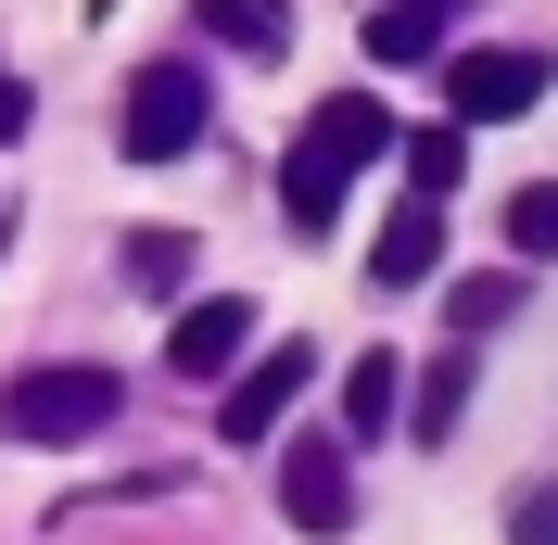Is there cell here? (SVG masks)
<instances>
[{"mask_svg":"<svg viewBox=\"0 0 558 545\" xmlns=\"http://www.w3.org/2000/svg\"><path fill=\"white\" fill-rule=\"evenodd\" d=\"M381 153H393V114L368 102V89H343V102H317L305 128H292V153H279V216H292V229L317 241L330 216H343V191H355L368 166H381Z\"/></svg>","mask_w":558,"mask_h":545,"instance_id":"6da1fadb","label":"cell"},{"mask_svg":"<svg viewBox=\"0 0 558 545\" xmlns=\"http://www.w3.org/2000/svg\"><path fill=\"white\" fill-rule=\"evenodd\" d=\"M114 407H128V380L89 368V355L0 380V432H13V444H89V432H114Z\"/></svg>","mask_w":558,"mask_h":545,"instance_id":"7a4b0ae2","label":"cell"},{"mask_svg":"<svg viewBox=\"0 0 558 545\" xmlns=\"http://www.w3.org/2000/svg\"><path fill=\"white\" fill-rule=\"evenodd\" d=\"M204 114H216V89H204L191 64H140L128 102H114V153H128V166H166V153L204 140Z\"/></svg>","mask_w":558,"mask_h":545,"instance_id":"3957f363","label":"cell"},{"mask_svg":"<svg viewBox=\"0 0 558 545\" xmlns=\"http://www.w3.org/2000/svg\"><path fill=\"white\" fill-rule=\"evenodd\" d=\"M279 520L317 533V545L355 533V457H343L330 432H292V444H279Z\"/></svg>","mask_w":558,"mask_h":545,"instance_id":"277c9868","label":"cell"},{"mask_svg":"<svg viewBox=\"0 0 558 545\" xmlns=\"http://www.w3.org/2000/svg\"><path fill=\"white\" fill-rule=\"evenodd\" d=\"M445 102L457 128H508L546 102V51H445Z\"/></svg>","mask_w":558,"mask_h":545,"instance_id":"5b68a950","label":"cell"},{"mask_svg":"<svg viewBox=\"0 0 558 545\" xmlns=\"http://www.w3.org/2000/svg\"><path fill=\"white\" fill-rule=\"evenodd\" d=\"M305 380H317L305 342H267V355H242V368H229V393H216V432H229V444H267L279 419H292V393H305Z\"/></svg>","mask_w":558,"mask_h":545,"instance_id":"8992f818","label":"cell"},{"mask_svg":"<svg viewBox=\"0 0 558 545\" xmlns=\"http://www.w3.org/2000/svg\"><path fill=\"white\" fill-rule=\"evenodd\" d=\"M242 355H254V305H242V292H216V305H191V317L166 330V368H178V380H229Z\"/></svg>","mask_w":558,"mask_h":545,"instance_id":"52a82bcc","label":"cell"},{"mask_svg":"<svg viewBox=\"0 0 558 545\" xmlns=\"http://www.w3.org/2000/svg\"><path fill=\"white\" fill-rule=\"evenodd\" d=\"M432 267H445V204H393V229H381V254H368V279H381V292H418Z\"/></svg>","mask_w":558,"mask_h":545,"instance_id":"ba28073f","label":"cell"},{"mask_svg":"<svg viewBox=\"0 0 558 545\" xmlns=\"http://www.w3.org/2000/svg\"><path fill=\"white\" fill-rule=\"evenodd\" d=\"M393 419H407V368L393 355H355L343 368V432H393Z\"/></svg>","mask_w":558,"mask_h":545,"instance_id":"9c48e42d","label":"cell"},{"mask_svg":"<svg viewBox=\"0 0 558 545\" xmlns=\"http://www.w3.org/2000/svg\"><path fill=\"white\" fill-rule=\"evenodd\" d=\"M432 51H445V13H418V0L368 13V64H432Z\"/></svg>","mask_w":558,"mask_h":545,"instance_id":"30bf717a","label":"cell"},{"mask_svg":"<svg viewBox=\"0 0 558 545\" xmlns=\"http://www.w3.org/2000/svg\"><path fill=\"white\" fill-rule=\"evenodd\" d=\"M204 38H216V51H254V64H267L279 38H292V13H279V0H204Z\"/></svg>","mask_w":558,"mask_h":545,"instance_id":"8fae6325","label":"cell"},{"mask_svg":"<svg viewBox=\"0 0 558 545\" xmlns=\"http://www.w3.org/2000/svg\"><path fill=\"white\" fill-rule=\"evenodd\" d=\"M457 419H470V355H432V380L407 393V432H418V444H445Z\"/></svg>","mask_w":558,"mask_h":545,"instance_id":"7c38bea8","label":"cell"},{"mask_svg":"<svg viewBox=\"0 0 558 545\" xmlns=\"http://www.w3.org/2000/svg\"><path fill=\"white\" fill-rule=\"evenodd\" d=\"M445 317H457V342H483L495 317H521V279H508V267H470V279L445 292Z\"/></svg>","mask_w":558,"mask_h":545,"instance_id":"4fadbf2b","label":"cell"},{"mask_svg":"<svg viewBox=\"0 0 558 545\" xmlns=\"http://www.w3.org/2000/svg\"><path fill=\"white\" fill-rule=\"evenodd\" d=\"M457 166H470V140H457V128H418V140H407V204H445Z\"/></svg>","mask_w":558,"mask_h":545,"instance_id":"5bb4252c","label":"cell"},{"mask_svg":"<svg viewBox=\"0 0 558 545\" xmlns=\"http://www.w3.org/2000/svg\"><path fill=\"white\" fill-rule=\"evenodd\" d=\"M128 279L140 292H178L191 279V229H128Z\"/></svg>","mask_w":558,"mask_h":545,"instance_id":"9a60e30c","label":"cell"},{"mask_svg":"<svg viewBox=\"0 0 558 545\" xmlns=\"http://www.w3.org/2000/svg\"><path fill=\"white\" fill-rule=\"evenodd\" d=\"M508 254H558V178H521L508 191Z\"/></svg>","mask_w":558,"mask_h":545,"instance_id":"2e32d148","label":"cell"},{"mask_svg":"<svg viewBox=\"0 0 558 545\" xmlns=\"http://www.w3.org/2000/svg\"><path fill=\"white\" fill-rule=\"evenodd\" d=\"M508 545H558V482H533V495H508Z\"/></svg>","mask_w":558,"mask_h":545,"instance_id":"e0dca14e","label":"cell"},{"mask_svg":"<svg viewBox=\"0 0 558 545\" xmlns=\"http://www.w3.org/2000/svg\"><path fill=\"white\" fill-rule=\"evenodd\" d=\"M26 140V89H13V64H0V153Z\"/></svg>","mask_w":558,"mask_h":545,"instance_id":"ac0fdd59","label":"cell"},{"mask_svg":"<svg viewBox=\"0 0 558 545\" xmlns=\"http://www.w3.org/2000/svg\"><path fill=\"white\" fill-rule=\"evenodd\" d=\"M418 13H470V0H418Z\"/></svg>","mask_w":558,"mask_h":545,"instance_id":"d6986e66","label":"cell"}]
</instances>
